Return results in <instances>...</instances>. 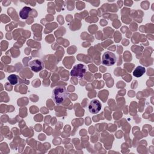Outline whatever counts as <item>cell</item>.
<instances>
[{
  "instance_id": "obj_1",
  "label": "cell",
  "mask_w": 154,
  "mask_h": 154,
  "mask_svg": "<svg viewBox=\"0 0 154 154\" xmlns=\"http://www.w3.org/2000/svg\"><path fill=\"white\" fill-rule=\"evenodd\" d=\"M69 93L66 87L59 86L55 87L52 92V99L57 105L61 104L68 97Z\"/></svg>"
},
{
  "instance_id": "obj_2",
  "label": "cell",
  "mask_w": 154,
  "mask_h": 154,
  "mask_svg": "<svg viewBox=\"0 0 154 154\" xmlns=\"http://www.w3.org/2000/svg\"><path fill=\"white\" fill-rule=\"evenodd\" d=\"M87 72V68L85 65L82 64H78L75 65L70 72V75L73 77H78L82 78L85 75Z\"/></svg>"
},
{
  "instance_id": "obj_3",
  "label": "cell",
  "mask_w": 154,
  "mask_h": 154,
  "mask_svg": "<svg viewBox=\"0 0 154 154\" xmlns=\"http://www.w3.org/2000/svg\"><path fill=\"white\" fill-rule=\"evenodd\" d=\"M116 57L115 54L109 51H106L102 55V63L106 66L114 65L116 62Z\"/></svg>"
},
{
  "instance_id": "obj_4",
  "label": "cell",
  "mask_w": 154,
  "mask_h": 154,
  "mask_svg": "<svg viewBox=\"0 0 154 154\" xmlns=\"http://www.w3.org/2000/svg\"><path fill=\"white\" fill-rule=\"evenodd\" d=\"M29 66L32 71L34 72H38L45 67L44 63L40 59H34L29 63Z\"/></svg>"
},
{
  "instance_id": "obj_5",
  "label": "cell",
  "mask_w": 154,
  "mask_h": 154,
  "mask_svg": "<svg viewBox=\"0 0 154 154\" xmlns=\"http://www.w3.org/2000/svg\"><path fill=\"white\" fill-rule=\"evenodd\" d=\"M102 108L100 102L97 99L92 100L88 105V111L91 114L98 113Z\"/></svg>"
},
{
  "instance_id": "obj_6",
  "label": "cell",
  "mask_w": 154,
  "mask_h": 154,
  "mask_svg": "<svg viewBox=\"0 0 154 154\" xmlns=\"http://www.w3.org/2000/svg\"><path fill=\"white\" fill-rule=\"evenodd\" d=\"M32 9L27 6H25L23 7L20 11L19 12V16L22 19H26L30 13V12L31 11Z\"/></svg>"
},
{
  "instance_id": "obj_7",
  "label": "cell",
  "mask_w": 154,
  "mask_h": 154,
  "mask_svg": "<svg viewBox=\"0 0 154 154\" xmlns=\"http://www.w3.org/2000/svg\"><path fill=\"white\" fill-rule=\"evenodd\" d=\"M145 72H146L145 67L139 66H137L134 70L133 75L137 78H140L143 75Z\"/></svg>"
},
{
  "instance_id": "obj_8",
  "label": "cell",
  "mask_w": 154,
  "mask_h": 154,
  "mask_svg": "<svg viewBox=\"0 0 154 154\" xmlns=\"http://www.w3.org/2000/svg\"><path fill=\"white\" fill-rule=\"evenodd\" d=\"M7 79H8V82L13 85L17 84L19 81L18 76L15 74H11V75H9L7 78Z\"/></svg>"
}]
</instances>
